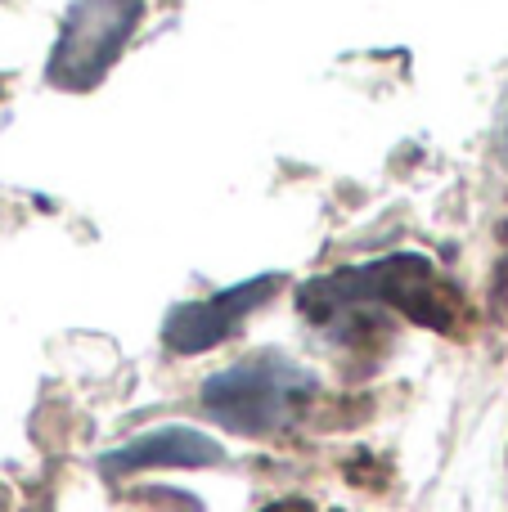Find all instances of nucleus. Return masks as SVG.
Here are the masks:
<instances>
[{"label":"nucleus","mask_w":508,"mask_h":512,"mask_svg":"<svg viewBox=\"0 0 508 512\" xmlns=\"http://www.w3.org/2000/svg\"><path fill=\"white\" fill-rule=\"evenodd\" d=\"M320 391L311 369L279 351H261L203 382V409L239 436H270L288 427Z\"/></svg>","instance_id":"f257e3e1"},{"label":"nucleus","mask_w":508,"mask_h":512,"mask_svg":"<svg viewBox=\"0 0 508 512\" xmlns=\"http://www.w3.org/2000/svg\"><path fill=\"white\" fill-rule=\"evenodd\" d=\"M144 5L140 0H77L50 54V81L63 90H90L126 50Z\"/></svg>","instance_id":"f03ea898"},{"label":"nucleus","mask_w":508,"mask_h":512,"mask_svg":"<svg viewBox=\"0 0 508 512\" xmlns=\"http://www.w3.org/2000/svg\"><path fill=\"white\" fill-rule=\"evenodd\" d=\"M279 288V274H261V279H248L239 288H225L207 301H189V306H176L162 328L167 346L176 355H198V351H212L221 337H230L239 328V319L248 310H257L270 292Z\"/></svg>","instance_id":"7ed1b4c3"},{"label":"nucleus","mask_w":508,"mask_h":512,"mask_svg":"<svg viewBox=\"0 0 508 512\" xmlns=\"http://www.w3.org/2000/svg\"><path fill=\"white\" fill-rule=\"evenodd\" d=\"M225 450L221 441H212L198 427H153V432L135 436V441L117 445L113 454H104V472L113 477H131V472H149V468H212L221 463Z\"/></svg>","instance_id":"20e7f679"},{"label":"nucleus","mask_w":508,"mask_h":512,"mask_svg":"<svg viewBox=\"0 0 508 512\" xmlns=\"http://www.w3.org/2000/svg\"><path fill=\"white\" fill-rule=\"evenodd\" d=\"M266 512H315V508L306 504V499H275Z\"/></svg>","instance_id":"39448f33"}]
</instances>
